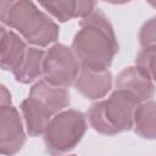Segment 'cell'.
<instances>
[{
  "label": "cell",
  "mask_w": 156,
  "mask_h": 156,
  "mask_svg": "<svg viewBox=\"0 0 156 156\" xmlns=\"http://www.w3.org/2000/svg\"><path fill=\"white\" fill-rule=\"evenodd\" d=\"M79 26L71 49L80 66L94 71L108 69L118 52V43L107 16L98 7Z\"/></svg>",
  "instance_id": "obj_1"
},
{
  "label": "cell",
  "mask_w": 156,
  "mask_h": 156,
  "mask_svg": "<svg viewBox=\"0 0 156 156\" xmlns=\"http://www.w3.org/2000/svg\"><path fill=\"white\" fill-rule=\"evenodd\" d=\"M0 17L5 27L16 29L35 48L51 46L58 39V24L28 0L0 1Z\"/></svg>",
  "instance_id": "obj_2"
},
{
  "label": "cell",
  "mask_w": 156,
  "mask_h": 156,
  "mask_svg": "<svg viewBox=\"0 0 156 156\" xmlns=\"http://www.w3.org/2000/svg\"><path fill=\"white\" fill-rule=\"evenodd\" d=\"M139 102L128 93L116 89L107 99L93 104L88 110L90 127L104 135L130 130Z\"/></svg>",
  "instance_id": "obj_3"
},
{
  "label": "cell",
  "mask_w": 156,
  "mask_h": 156,
  "mask_svg": "<svg viewBox=\"0 0 156 156\" xmlns=\"http://www.w3.org/2000/svg\"><path fill=\"white\" fill-rule=\"evenodd\" d=\"M87 117L82 111L68 108L55 115L44 133L46 151L60 156L74 149L87 132Z\"/></svg>",
  "instance_id": "obj_4"
},
{
  "label": "cell",
  "mask_w": 156,
  "mask_h": 156,
  "mask_svg": "<svg viewBox=\"0 0 156 156\" xmlns=\"http://www.w3.org/2000/svg\"><path fill=\"white\" fill-rule=\"evenodd\" d=\"M80 69L77 56L67 45L55 43L45 51L43 77L48 83L67 89L74 85Z\"/></svg>",
  "instance_id": "obj_5"
},
{
  "label": "cell",
  "mask_w": 156,
  "mask_h": 156,
  "mask_svg": "<svg viewBox=\"0 0 156 156\" xmlns=\"http://www.w3.org/2000/svg\"><path fill=\"white\" fill-rule=\"evenodd\" d=\"M26 143L20 112L13 106L0 107V152L4 156H15Z\"/></svg>",
  "instance_id": "obj_6"
},
{
  "label": "cell",
  "mask_w": 156,
  "mask_h": 156,
  "mask_svg": "<svg viewBox=\"0 0 156 156\" xmlns=\"http://www.w3.org/2000/svg\"><path fill=\"white\" fill-rule=\"evenodd\" d=\"M116 89L132 95L139 104L150 101L156 93V84L138 66L126 67L116 79Z\"/></svg>",
  "instance_id": "obj_7"
},
{
  "label": "cell",
  "mask_w": 156,
  "mask_h": 156,
  "mask_svg": "<svg viewBox=\"0 0 156 156\" xmlns=\"http://www.w3.org/2000/svg\"><path fill=\"white\" fill-rule=\"evenodd\" d=\"M29 99L37 102L52 117L63 111L69 105L68 89L55 87L45 79L38 80L29 90Z\"/></svg>",
  "instance_id": "obj_8"
},
{
  "label": "cell",
  "mask_w": 156,
  "mask_h": 156,
  "mask_svg": "<svg viewBox=\"0 0 156 156\" xmlns=\"http://www.w3.org/2000/svg\"><path fill=\"white\" fill-rule=\"evenodd\" d=\"M0 63L4 71L12 72V74L21 67L27 55L26 41L12 29H7L4 24L0 28Z\"/></svg>",
  "instance_id": "obj_9"
},
{
  "label": "cell",
  "mask_w": 156,
  "mask_h": 156,
  "mask_svg": "<svg viewBox=\"0 0 156 156\" xmlns=\"http://www.w3.org/2000/svg\"><path fill=\"white\" fill-rule=\"evenodd\" d=\"M76 90L89 100H98L107 95L112 88V74L108 69L94 71L83 68L74 83Z\"/></svg>",
  "instance_id": "obj_10"
},
{
  "label": "cell",
  "mask_w": 156,
  "mask_h": 156,
  "mask_svg": "<svg viewBox=\"0 0 156 156\" xmlns=\"http://www.w3.org/2000/svg\"><path fill=\"white\" fill-rule=\"evenodd\" d=\"M39 5L58 22H67L72 18H87L95 11L98 4L90 0H58Z\"/></svg>",
  "instance_id": "obj_11"
},
{
  "label": "cell",
  "mask_w": 156,
  "mask_h": 156,
  "mask_svg": "<svg viewBox=\"0 0 156 156\" xmlns=\"http://www.w3.org/2000/svg\"><path fill=\"white\" fill-rule=\"evenodd\" d=\"M21 111L29 136H38L45 133L52 116L49 115L32 99L27 98L21 104Z\"/></svg>",
  "instance_id": "obj_12"
},
{
  "label": "cell",
  "mask_w": 156,
  "mask_h": 156,
  "mask_svg": "<svg viewBox=\"0 0 156 156\" xmlns=\"http://www.w3.org/2000/svg\"><path fill=\"white\" fill-rule=\"evenodd\" d=\"M45 57V51L43 49L32 46L28 48L24 61L21 67L13 73L15 79L22 84L33 83L40 76H43V62Z\"/></svg>",
  "instance_id": "obj_13"
},
{
  "label": "cell",
  "mask_w": 156,
  "mask_h": 156,
  "mask_svg": "<svg viewBox=\"0 0 156 156\" xmlns=\"http://www.w3.org/2000/svg\"><path fill=\"white\" fill-rule=\"evenodd\" d=\"M133 128L144 139H156V101L150 100L138 105Z\"/></svg>",
  "instance_id": "obj_14"
},
{
  "label": "cell",
  "mask_w": 156,
  "mask_h": 156,
  "mask_svg": "<svg viewBox=\"0 0 156 156\" xmlns=\"http://www.w3.org/2000/svg\"><path fill=\"white\" fill-rule=\"evenodd\" d=\"M135 66L143 69L156 84V48H143L135 57Z\"/></svg>",
  "instance_id": "obj_15"
},
{
  "label": "cell",
  "mask_w": 156,
  "mask_h": 156,
  "mask_svg": "<svg viewBox=\"0 0 156 156\" xmlns=\"http://www.w3.org/2000/svg\"><path fill=\"white\" fill-rule=\"evenodd\" d=\"M139 43L143 48H156V16L151 17L141 26Z\"/></svg>",
  "instance_id": "obj_16"
},
{
  "label": "cell",
  "mask_w": 156,
  "mask_h": 156,
  "mask_svg": "<svg viewBox=\"0 0 156 156\" xmlns=\"http://www.w3.org/2000/svg\"><path fill=\"white\" fill-rule=\"evenodd\" d=\"M0 102H1V106H10L11 105V94L6 89L5 85L0 87Z\"/></svg>",
  "instance_id": "obj_17"
},
{
  "label": "cell",
  "mask_w": 156,
  "mask_h": 156,
  "mask_svg": "<svg viewBox=\"0 0 156 156\" xmlns=\"http://www.w3.org/2000/svg\"><path fill=\"white\" fill-rule=\"evenodd\" d=\"M147 2H149V5H151L152 7L156 9V1H147Z\"/></svg>",
  "instance_id": "obj_18"
},
{
  "label": "cell",
  "mask_w": 156,
  "mask_h": 156,
  "mask_svg": "<svg viewBox=\"0 0 156 156\" xmlns=\"http://www.w3.org/2000/svg\"><path fill=\"white\" fill-rule=\"evenodd\" d=\"M69 156H76V155H69Z\"/></svg>",
  "instance_id": "obj_19"
}]
</instances>
